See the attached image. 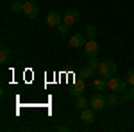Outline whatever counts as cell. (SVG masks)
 Instances as JSON below:
<instances>
[{"label": "cell", "instance_id": "obj_1", "mask_svg": "<svg viewBox=\"0 0 134 132\" xmlns=\"http://www.w3.org/2000/svg\"><path fill=\"white\" fill-rule=\"evenodd\" d=\"M116 62L111 61V59H105V61H100V66H98V70H97V73L100 75V77H104V79H111V77H114L116 75Z\"/></svg>", "mask_w": 134, "mask_h": 132}, {"label": "cell", "instance_id": "obj_2", "mask_svg": "<svg viewBox=\"0 0 134 132\" xmlns=\"http://www.w3.org/2000/svg\"><path fill=\"white\" fill-rule=\"evenodd\" d=\"M127 79H122V77H111V79H107V88L114 93H124L125 88H127Z\"/></svg>", "mask_w": 134, "mask_h": 132}, {"label": "cell", "instance_id": "obj_3", "mask_svg": "<svg viewBox=\"0 0 134 132\" xmlns=\"http://www.w3.org/2000/svg\"><path fill=\"white\" fill-rule=\"evenodd\" d=\"M23 14H25L29 20L38 18V14H40V7H38V4L32 2V0H25V2H23Z\"/></svg>", "mask_w": 134, "mask_h": 132}, {"label": "cell", "instance_id": "obj_4", "mask_svg": "<svg viewBox=\"0 0 134 132\" xmlns=\"http://www.w3.org/2000/svg\"><path fill=\"white\" fill-rule=\"evenodd\" d=\"M90 105H91L95 111H102L104 107L107 105V98H105L104 95H98V93H95L91 98H90Z\"/></svg>", "mask_w": 134, "mask_h": 132}, {"label": "cell", "instance_id": "obj_5", "mask_svg": "<svg viewBox=\"0 0 134 132\" xmlns=\"http://www.w3.org/2000/svg\"><path fill=\"white\" fill-rule=\"evenodd\" d=\"M88 43V36L86 34H73L72 38L68 39V45L72 47V48H84V45Z\"/></svg>", "mask_w": 134, "mask_h": 132}, {"label": "cell", "instance_id": "obj_6", "mask_svg": "<svg viewBox=\"0 0 134 132\" xmlns=\"http://www.w3.org/2000/svg\"><path fill=\"white\" fill-rule=\"evenodd\" d=\"M81 20V13L77 9H66V13H64V18H63V21L66 23V25H75L77 21Z\"/></svg>", "mask_w": 134, "mask_h": 132}, {"label": "cell", "instance_id": "obj_7", "mask_svg": "<svg viewBox=\"0 0 134 132\" xmlns=\"http://www.w3.org/2000/svg\"><path fill=\"white\" fill-rule=\"evenodd\" d=\"M98 50H100V48H98V43L95 39H90L84 45V55H86V57H97V55H98Z\"/></svg>", "mask_w": 134, "mask_h": 132}, {"label": "cell", "instance_id": "obj_8", "mask_svg": "<svg viewBox=\"0 0 134 132\" xmlns=\"http://www.w3.org/2000/svg\"><path fill=\"white\" fill-rule=\"evenodd\" d=\"M61 23H63V18L59 13H55V11H48L47 13V25L48 27H57Z\"/></svg>", "mask_w": 134, "mask_h": 132}, {"label": "cell", "instance_id": "obj_9", "mask_svg": "<svg viewBox=\"0 0 134 132\" xmlns=\"http://www.w3.org/2000/svg\"><path fill=\"white\" fill-rule=\"evenodd\" d=\"M81 120H82L84 123H93L95 122V120H97V118H95V109H88V107H86V109H82V111H81Z\"/></svg>", "mask_w": 134, "mask_h": 132}, {"label": "cell", "instance_id": "obj_10", "mask_svg": "<svg viewBox=\"0 0 134 132\" xmlns=\"http://www.w3.org/2000/svg\"><path fill=\"white\" fill-rule=\"evenodd\" d=\"M13 61V52H11V48H7V47H2L0 48V62L2 64H7V62Z\"/></svg>", "mask_w": 134, "mask_h": 132}, {"label": "cell", "instance_id": "obj_11", "mask_svg": "<svg viewBox=\"0 0 134 132\" xmlns=\"http://www.w3.org/2000/svg\"><path fill=\"white\" fill-rule=\"evenodd\" d=\"M93 88L97 89V91H102V89H105L107 88V79H104V77H97L95 81H93Z\"/></svg>", "mask_w": 134, "mask_h": 132}, {"label": "cell", "instance_id": "obj_12", "mask_svg": "<svg viewBox=\"0 0 134 132\" xmlns=\"http://www.w3.org/2000/svg\"><path fill=\"white\" fill-rule=\"evenodd\" d=\"M9 9H11V13H14V14L23 13V0H14V2H11Z\"/></svg>", "mask_w": 134, "mask_h": 132}, {"label": "cell", "instance_id": "obj_13", "mask_svg": "<svg viewBox=\"0 0 134 132\" xmlns=\"http://www.w3.org/2000/svg\"><path fill=\"white\" fill-rule=\"evenodd\" d=\"M84 34L88 36V39H95V38H97V27H95V25H88V27L84 29Z\"/></svg>", "mask_w": 134, "mask_h": 132}, {"label": "cell", "instance_id": "obj_14", "mask_svg": "<svg viewBox=\"0 0 134 132\" xmlns=\"http://www.w3.org/2000/svg\"><path fill=\"white\" fill-rule=\"evenodd\" d=\"M81 77L82 79H91V77H95V70L90 68V66H84L82 70H81Z\"/></svg>", "mask_w": 134, "mask_h": 132}, {"label": "cell", "instance_id": "obj_15", "mask_svg": "<svg viewBox=\"0 0 134 132\" xmlns=\"http://www.w3.org/2000/svg\"><path fill=\"white\" fill-rule=\"evenodd\" d=\"M86 105H88V100L84 98L82 95H81V96H77V100H75V107H77L79 111H82V109H86Z\"/></svg>", "mask_w": 134, "mask_h": 132}, {"label": "cell", "instance_id": "obj_16", "mask_svg": "<svg viewBox=\"0 0 134 132\" xmlns=\"http://www.w3.org/2000/svg\"><path fill=\"white\" fill-rule=\"evenodd\" d=\"M88 66L93 68V70L97 71L98 70V66H100V61H98V57H88Z\"/></svg>", "mask_w": 134, "mask_h": 132}, {"label": "cell", "instance_id": "obj_17", "mask_svg": "<svg viewBox=\"0 0 134 132\" xmlns=\"http://www.w3.org/2000/svg\"><path fill=\"white\" fill-rule=\"evenodd\" d=\"M105 98H107V105H111V107H114V105H118V96H116V95H114V93H111V95H107V96H105Z\"/></svg>", "mask_w": 134, "mask_h": 132}, {"label": "cell", "instance_id": "obj_18", "mask_svg": "<svg viewBox=\"0 0 134 132\" xmlns=\"http://www.w3.org/2000/svg\"><path fill=\"white\" fill-rule=\"evenodd\" d=\"M55 29H57V34H61V36H64V34H68V29H70V25H66V23L63 21L61 25H57Z\"/></svg>", "mask_w": 134, "mask_h": 132}, {"label": "cell", "instance_id": "obj_19", "mask_svg": "<svg viewBox=\"0 0 134 132\" xmlns=\"http://www.w3.org/2000/svg\"><path fill=\"white\" fill-rule=\"evenodd\" d=\"M82 93H84V88H81V86L75 84V86L72 88V91H70V95H73V96H81Z\"/></svg>", "mask_w": 134, "mask_h": 132}, {"label": "cell", "instance_id": "obj_20", "mask_svg": "<svg viewBox=\"0 0 134 132\" xmlns=\"http://www.w3.org/2000/svg\"><path fill=\"white\" fill-rule=\"evenodd\" d=\"M125 79H127V82H129V84H132V86H134V70H129V71H127V77H125Z\"/></svg>", "mask_w": 134, "mask_h": 132}, {"label": "cell", "instance_id": "obj_21", "mask_svg": "<svg viewBox=\"0 0 134 132\" xmlns=\"http://www.w3.org/2000/svg\"><path fill=\"white\" fill-rule=\"evenodd\" d=\"M57 130L59 132H66V130H72V127H70V125H59Z\"/></svg>", "mask_w": 134, "mask_h": 132}, {"label": "cell", "instance_id": "obj_22", "mask_svg": "<svg viewBox=\"0 0 134 132\" xmlns=\"http://www.w3.org/2000/svg\"><path fill=\"white\" fill-rule=\"evenodd\" d=\"M75 84H77V86H81V88H86V82H84V79H82V81H75Z\"/></svg>", "mask_w": 134, "mask_h": 132}, {"label": "cell", "instance_id": "obj_23", "mask_svg": "<svg viewBox=\"0 0 134 132\" xmlns=\"http://www.w3.org/2000/svg\"><path fill=\"white\" fill-rule=\"evenodd\" d=\"M129 91H131V96L134 98V88H132V89H129Z\"/></svg>", "mask_w": 134, "mask_h": 132}, {"label": "cell", "instance_id": "obj_24", "mask_svg": "<svg viewBox=\"0 0 134 132\" xmlns=\"http://www.w3.org/2000/svg\"><path fill=\"white\" fill-rule=\"evenodd\" d=\"M23 2H25V0H23Z\"/></svg>", "mask_w": 134, "mask_h": 132}]
</instances>
